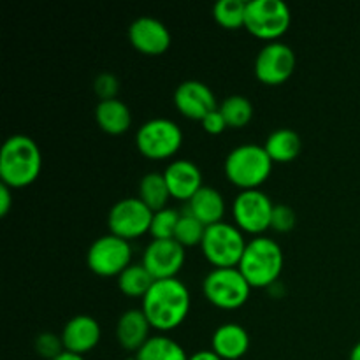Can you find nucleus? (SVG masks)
<instances>
[{"instance_id":"obj_1","label":"nucleus","mask_w":360,"mask_h":360,"mask_svg":"<svg viewBox=\"0 0 360 360\" xmlns=\"http://www.w3.org/2000/svg\"><path fill=\"white\" fill-rule=\"evenodd\" d=\"M190 292L178 278L157 280L143 299L141 309L151 327L162 333L174 330L181 326L190 313Z\"/></svg>"},{"instance_id":"obj_2","label":"nucleus","mask_w":360,"mask_h":360,"mask_svg":"<svg viewBox=\"0 0 360 360\" xmlns=\"http://www.w3.org/2000/svg\"><path fill=\"white\" fill-rule=\"evenodd\" d=\"M42 155L37 143L25 134L6 139L0 150V179L11 188H25L39 178Z\"/></svg>"},{"instance_id":"obj_3","label":"nucleus","mask_w":360,"mask_h":360,"mask_svg":"<svg viewBox=\"0 0 360 360\" xmlns=\"http://www.w3.org/2000/svg\"><path fill=\"white\" fill-rule=\"evenodd\" d=\"M238 269L252 288L271 287L283 271V250L274 239L257 236L246 245Z\"/></svg>"},{"instance_id":"obj_4","label":"nucleus","mask_w":360,"mask_h":360,"mask_svg":"<svg viewBox=\"0 0 360 360\" xmlns=\"http://www.w3.org/2000/svg\"><path fill=\"white\" fill-rule=\"evenodd\" d=\"M271 157L259 144H241L225 158V174L229 181L241 190H257L273 172Z\"/></svg>"},{"instance_id":"obj_5","label":"nucleus","mask_w":360,"mask_h":360,"mask_svg":"<svg viewBox=\"0 0 360 360\" xmlns=\"http://www.w3.org/2000/svg\"><path fill=\"white\" fill-rule=\"evenodd\" d=\"M246 245L243 231L238 225L218 221L206 227L200 248L207 262L214 267H238Z\"/></svg>"},{"instance_id":"obj_6","label":"nucleus","mask_w":360,"mask_h":360,"mask_svg":"<svg viewBox=\"0 0 360 360\" xmlns=\"http://www.w3.org/2000/svg\"><path fill=\"white\" fill-rule=\"evenodd\" d=\"M252 287L238 267H214L202 281V294L220 309H238L250 299Z\"/></svg>"},{"instance_id":"obj_7","label":"nucleus","mask_w":360,"mask_h":360,"mask_svg":"<svg viewBox=\"0 0 360 360\" xmlns=\"http://www.w3.org/2000/svg\"><path fill=\"white\" fill-rule=\"evenodd\" d=\"M292 14L283 0H248L245 28L255 37L274 42L290 27Z\"/></svg>"},{"instance_id":"obj_8","label":"nucleus","mask_w":360,"mask_h":360,"mask_svg":"<svg viewBox=\"0 0 360 360\" xmlns=\"http://www.w3.org/2000/svg\"><path fill=\"white\" fill-rule=\"evenodd\" d=\"M137 150L150 160H165L179 151L183 130L169 118H153L139 127L136 134Z\"/></svg>"},{"instance_id":"obj_9","label":"nucleus","mask_w":360,"mask_h":360,"mask_svg":"<svg viewBox=\"0 0 360 360\" xmlns=\"http://www.w3.org/2000/svg\"><path fill=\"white\" fill-rule=\"evenodd\" d=\"M86 264L91 273L97 276H120L132 264L130 241L118 238L111 232L95 239L86 253Z\"/></svg>"},{"instance_id":"obj_10","label":"nucleus","mask_w":360,"mask_h":360,"mask_svg":"<svg viewBox=\"0 0 360 360\" xmlns=\"http://www.w3.org/2000/svg\"><path fill=\"white\" fill-rule=\"evenodd\" d=\"M276 204L262 190H241L232 202V217L243 232L262 236L271 229L273 211Z\"/></svg>"},{"instance_id":"obj_11","label":"nucleus","mask_w":360,"mask_h":360,"mask_svg":"<svg viewBox=\"0 0 360 360\" xmlns=\"http://www.w3.org/2000/svg\"><path fill=\"white\" fill-rule=\"evenodd\" d=\"M153 211L139 197H125L109 210L108 225L111 234L118 238L136 239L150 232Z\"/></svg>"},{"instance_id":"obj_12","label":"nucleus","mask_w":360,"mask_h":360,"mask_svg":"<svg viewBox=\"0 0 360 360\" xmlns=\"http://www.w3.org/2000/svg\"><path fill=\"white\" fill-rule=\"evenodd\" d=\"M295 53L285 42H267L255 58V76L260 83L283 84L295 70Z\"/></svg>"},{"instance_id":"obj_13","label":"nucleus","mask_w":360,"mask_h":360,"mask_svg":"<svg viewBox=\"0 0 360 360\" xmlns=\"http://www.w3.org/2000/svg\"><path fill=\"white\" fill-rule=\"evenodd\" d=\"M185 259V246L176 239H153L143 253V266L155 280H169L178 276Z\"/></svg>"},{"instance_id":"obj_14","label":"nucleus","mask_w":360,"mask_h":360,"mask_svg":"<svg viewBox=\"0 0 360 360\" xmlns=\"http://www.w3.org/2000/svg\"><path fill=\"white\" fill-rule=\"evenodd\" d=\"M174 105L183 116L202 122L210 112L217 111V97L206 83L197 79L183 81L174 91Z\"/></svg>"},{"instance_id":"obj_15","label":"nucleus","mask_w":360,"mask_h":360,"mask_svg":"<svg viewBox=\"0 0 360 360\" xmlns=\"http://www.w3.org/2000/svg\"><path fill=\"white\" fill-rule=\"evenodd\" d=\"M129 39L137 51L144 55H162L171 46V32L153 16H141L132 21Z\"/></svg>"},{"instance_id":"obj_16","label":"nucleus","mask_w":360,"mask_h":360,"mask_svg":"<svg viewBox=\"0 0 360 360\" xmlns=\"http://www.w3.org/2000/svg\"><path fill=\"white\" fill-rule=\"evenodd\" d=\"M101 326L94 316L77 315L65 323L62 330V341L65 352L83 355L94 350L101 341Z\"/></svg>"},{"instance_id":"obj_17","label":"nucleus","mask_w":360,"mask_h":360,"mask_svg":"<svg viewBox=\"0 0 360 360\" xmlns=\"http://www.w3.org/2000/svg\"><path fill=\"white\" fill-rule=\"evenodd\" d=\"M165 183L169 186L172 199L188 202L202 188V172L193 162L174 160L167 165L164 172Z\"/></svg>"},{"instance_id":"obj_18","label":"nucleus","mask_w":360,"mask_h":360,"mask_svg":"<svg viewBox=\"0 0 360 360\" xmlns=\"http://www.w3.org/2000/svg\"><path fill=\"white\" fill-rule=\"evenodd\" d=\"M151 323L146 319L143 309H129L123 313L116 326V338L127 352H139L150 340Z\"/></svg>"},{"instance_id":"obj_19","label":"nucleus","mask_w":360,"mask_h":360,"mask_svg":"<svg viewBox=\"0 0 360 360\" xmlns=\"http://www.w3.org/2000/svg\"><path fill=\"white\" fill-rule=\"evenodd\" d=\"M250 348V336L239 323H224L211 338V350L221 360H239Z\"/></svg>"},{"instance_id":"obj_20","label":"nucleus","mask_w":360,"mask_h":360,"mask_svg":"<svg viewBox=\"0 0 360 360\" xmlns=\"http://www.w3.org/2000/svg\"><path fill=\"white\" fill-rule=\"evenodd\" d=\"M186 213L195 217L206 227L224 221L225 200L224 195L213 186H202L192 199L186 202Z\"/></svg>"},{"instance_id":"obj_21","label":"nucleus","mask_w":360,"mask_h":360,"mask_svg":"<svg viewBox=\"0 0 360 360\" xmlns=\"http://www.w3.org/2000/svg\"><path fill=\"white\" fill-rule=\"evenodd\" d=\"M95 120L104 132L111 134V136H120L130 129L132 112L125 102L120 98H111V101L98 102L95 108Z\"/></svg>"},{"instance_id":"obj_22","label":"nucleus","mask_w":360,"mask_h":360,"mask_svg":"<svg viewBox=\"0 0 360 360\" xmlns=\"http://www.w3.org/2000/svg\"><path fill=\"white\" fill-rule=\"evenodd\" d=\"M264 148L271 160L287 164V162L295 160L301 153V137L292 129H278L267 136Z\"/></svg>"},{"instance_id":"obj_23","label":"nucleus","mask_w":360,"mask_h":360,"mask_svg":"<svg viewBox=\"0 0 360 360\" xmlns=\"http://www.w3.org/2000/svg\"><path fill=\"white\" fill-rule=\"evenodd\" d=\"M155 278L150 271L141 264H130L125 271L118 276V288L123 295L132 299H144V295L153 287Z\"/></svg>"},{"instance_id":"obj_24","label":"nucleus","mask_w":360,"mask_h":360,"mask_svg":"<svg viewBox=\"0 0 360 360\" xmlns=\"http://www.w3.org/2000/svg\"><path fill=\"white\" fill-rule=\"evenodd\" d=\"M139 199L153 213L165 210L169 199H171V192H169L164 174H160V172H148L146 176H143L139 183Z\"/></svg>"},{"instance_id":"obj_25","label":"nucleus","mask_w":360,"mask_h":360,"mask_svg":"<svg viewBox=\"0 0 360 360\" xmlns=\"http://www.w3.org/2000/svg\"><path fill=\"white\" fill-rule=\"evenodd\" d=\"M136 355L139 360H188L181 345L164 334L151 336Z\"/></svg>"},{"instance_id":"obj_26","label":"nucleus","mask_w":360,"mask_h":360,"mask_svg":"<svg viewBox=\"0 0 360 360\" xmlns=\"http://www.w3.org/2000/svg\"><path fill=\"white\" fill-rule=\"evenodd\" d=\"M218 109L231 129H243L253 118V104L245 95H231L221 102Z\"/></svg>"},{"instance_id":"obj_27","label":"nucleus","mask_w":360,"mask_h":360,"mask_svg":"<svg viewBox=\"0 0 360 360\" xmlns=\"http://www.w3.org/2000/svg\"><path fill=\"white\" fill-rule=\"evenodd\" d=\"M246 2L248 0H218L213 7V16L217 23L227 30L245 27Z\"/></svg>"},{"instance_id":"obj_28","label":"nucleus","mask_w":360,"mask_h":360,"mask_svg":"<svg viewBox=\"0 0 360 360\" xmlns=\"http://www.w3.org/2000/svg\"><path fill=\"white\" fill-rule=\"evenodd\" d=\"M206 234V225L200 224L195 217H192L190 213L183 211L181 218H179V224L176 227L174 239L181 246L188 248V246L200 245Z\"/></svg>"},{"instance_id":"obj_29","label":"nucleus","mask_w":360,"mask_h":360,"mask_svg":"<svg viewBox=\"0 0 360 360\" xmlns=\"http://www.w3.org/2000/svg\"><path fill=\"white\" fill-rule=\"evenodd\" d=\"M179 218H181V213L174 207H165V210L157 211V213H153L150 234L153 236V239H174Z\"/></svg>"},{"instance_id":"obj_30","label":"nucleus","mask_w":360,"mask_h":360,"mask_svg":"<svg viewBox=\"0 0 360 360\" xmlns=\"http://www.w3.org/2000/svg\"><path fill=\"white\" fill-rule=\"evenodd\" d=\"M35 350H37V354L41 357L53 360L58 357L60 354H63L65 348H63L62 336H55L51 333H42L35 340Z\"/></svg>"},{"instance_id":"obj_31","label":"nucleus","mask_w":360,"mask_h":360,"mask_svg":"<svg viewBox=\"0 0 360 360\" xmlns=\"http://www.w3.org/2000/svg\"><path fill=\"white\" fill-rule=\"evenodd\" d=\"M94 90L101 101H111V98H116V95H118L120 91L118 77L111 72L98 74L94 81Z\"/></svg>"},{"instance_id":"obj_32","label":"nucleus","mask_w":360,"mask_h":360,"mask_svg":"<svg viewBox=\"0 0 360 360\" xmlns=\"http://www.w3.org/2000/svg\"><path fill=\"white\" fill-rule=\"evenodd\" d=\"M295 211L287 204H276L273 211V220H271V229L276 232H290L295 227Z\"/></svg>"},{"instance_id":"obj_33","label":"nucleus","mask_w":360,"mask_h":360,"mask_svg":"<svg viewBox=\"0 0 360 360\" xmlns=\"http://www.w3.org/2000/svg\"><path fill=\"white\" fill-rule=\"evenodd\" d=\"M200 123H202V129L206 130L207 134H211V136H218V134H221L229 127L227 122H225L224 115L220 112V109L210 112V115H207Z\"/></svg>"},{"instance_id":"obj_34","label":"nucleus","mask_w":360,"mask_h":360,"mask_svg":"<svg viewBox=\"0 0 360 360\" xmlns=\"http://www.w3.org/2000/svg\"><path fill=\"white\" fill-rule=\"evenodd\" d=\"M13 204V188L6 183H0V217H6Z\"/></svg>"},{"instance_id":"obj_35","label":"nucleus","mask_w":360,"mask_h":360,"mask_svg":"<svg viewBox=\"0 0 360 360\" xmlns=\"http://www.w3.org/2000/svg\"><path fill=\"white\" fill-rule=\"evenodd\" d=\"M188 360H221V359L218 357L213 350H199L193 355H190Z\"/></svg>"},{"instance_id":"obj_36","label":"nucleus","mask_w":360,"mask_h":360,"mask_svg":"<svg viewBox=\"0 0 360 360\" xmlns=\"http://www.w3.org/2000/svg\"><path fill=\"white\" fill-rule=\"evenodd\" d=\"M53 360H84V357L83 355L72 354V352H63V354H60L58 357L53 359Z\"/></svg>"},{"instance_id":"obj_37","label":"nucleus","mask_w":360,"mask_h":360,"mask_svg":"<svg viewBox=\"0 0 360 360\" xmlns=\"http://www.w3.org/2000/svg\"><path fill=\"white\" fill-rule=\"evenodd\" d=\"M350 360H360V341L352 348L350 352Z\"/></svg>"},{"instance_id":"obj_38","label":"nucleus","mask_w":360,"mask_h":360,"mask_svg":"<svg viewBox=\"0 0 360 360\" xmlns=\"http://www.w3.org/2000/svg\"><path fill=\"white\" fill-rule=\"evenodd\" d=\"M123 360H139V359H137V355H132V357H127V359H123Z\"/></svg>"}]
</instances>
